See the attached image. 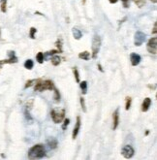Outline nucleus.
Masks as SVG:
<instances>
[{
  "instance_id": "f257e3e1",
  "label": "nucleus",
  "mask_w": 157,
  "mask_h": 160,
  "mask_svg": "<svg viewBox=\"0 0 157 160\" xmlns=\"http://www.w3.org/2000/svg\"><path fill=\"white\" fill-rule=\"evenodd\" d=\"M46 155V149L42 144H38L33 146L28 152V157L30 159H38L42 158Z\"/></svg>"
},
{
  "instance_id": "f03ea898",
  "label": "nucleus",
  "mask_w": 157,
  "mask_h": 160,
  "mask_svg": "<svg viewBox=\"0 0 157 160\" xmlns=\"http://www.w3.org/2000/svg\"><path fill=\"white\" fill-rule=\"evenodd\" d=\"M35 87H34V89L35 91H44V90H52L53 88V83L52 81L50 80H46V81H43V80H37L35 81Z\"/></svg>"
},
{
  "instance_id": "7ed1b4c3",
  "label": "nucleus",
  "mask_w": 157,
  "mask_h": 160,
  "mask_svg": "<svg viewBox=\"0 0 157 160\" xmlns=\"http://www.w3.org/2000/svg\"><path fill=\"white\" fill-rule=\"evenodd\" d=\"M100 47H101V38L100 36L95 34L92 38V46H91V49H92V58H97V54L100 51Z\"/></svg>"
},
{
  "instance_id": "20e7f679",
  "label": "nucleus",
  "mask_w": 157,
  "mask_h": 160,
  "mask_svg": "<svg viewBox=\"0 0 157 160\" xmlns=\"http://www.w3.org/2000/svg\"><path fill=\"white\" fill-rule=\"evenodd\" d=\"M51 117H52V119L53 120L54 123H60V122L64 119V117H65V110H60V111L52 110Z\"/></svg>"
},
{
  "instance_id": "39448f33",
  "label": "nucleus",
  "mask_w": 157,
  "mask_h": 160,
  "mask_svg": "<svg viewBox=\"0 0 157 160\" xmlns=\"http://www.w3.org/2000/svg\"><path fill=\"white\" fill-rule=\"evenodd\" d=\"M146 49L150 53L156 54V52H157V38L156 37H153V38L150 39V41L147 42V45H146Z\"/></svg>"
},
{
  "instance_id": "423d86ee",
  "label": "nucleus",
  "mask_w": 157,
  "mask_h": 160,
  "mask_svg": "<svg viewBox=\"0 0 157 160\" xmlns=\"http://www.w3.org/2000/svg\"><path fill=\"white\" fill-rule=\"evenodd\" d=\"M146 39V35L142 31H137L135 33V46L140 47L144 44Z\"/></svg>"
},
{
  "instance_id": "0eeeda50",
  "label": "nucleus",
  "mask_w": 157,
  "mask_h": 160,
  "mask_svg": "<svg viewBox=\"0 0 157 160\" xmlns=\"http://www.w3.org/2000/svg\"><path fill=\"white\" fill-rule=\"evenodd\" d=\"M121 153H122V155H123L125 158L129 159V158L133 157V155H134V153H135V150H134V148H133L131 146L126 145V146H124V147L122 148Z\"/></svg>"
},
{
  "instance_id": "6e6552de",
  "label": "nucleus",
  "mask_w": 157,
  "mask_h": 160,
  "mask_svg": "<svg viewBox=\"0 0 157 160\" xmlns=\"http://www.w3.org/2000/svg\"><path fill=\"white\" fill-rule=\"evenodd\" d=\"M9 59H6V60H2V61H0V67L2 66L3 64H7V63H17V56L15 55V52H9Z\"/></svg>"
},
{
  "instance_id": "1a4fd4ad",
  "label": "nucleus",
  "mask_w": 157,
  "mask_h": 160,
  "mask_svg": "<svg viewBox=\"0 0 157 160\" xmlns=\"http://www.w3.org/2000/svg\"><path fill=\"white\" fill-rule=\"evenodd\" d=\"M130 60H131V64L133 66H137V65L141 62V56L138 53L132 52L130 54Z\"/></svg>"
},
{
  "instance_id": "9d476101",
  "label": "nucleus",
  "mask_w": 157,
  "mask_h": 160,
  "mask_svg": "<svg viewBox=\"0 0 157 160\" xmlns=\"http://www.w3.org/2000/svg\"><path fill=\"white\" fill-rule=\"evenodd\" d=\"M80 128H81V118L80 117H77V122H76V125L74 127V130H73V139L75 140L79 134V131H80Z\"/></svg>"
},
{
  "instance_id": "9b49d317",
  "label": "nucleus",
  "mask_w": 157,
  "mask_h": 160,
  "mask_svg": "<svg viewBox=\"0 0 157 160\" xmlns=\"http://www.w3.org/2000/svg\"><path fill=\"white\" fill-rule=\"evenodd\" d=\"M113 119H114V125H113V129L115 130L118 126L119 123V114H118V109H116L114 114H113Z\"/></svg>"
},
{
  "instance_id": "f8f14e48",
  "label": "nucleus",
  "mask_w": 157,
  "mask_h": 160,
  "mask_svg": "<svg viewBox=\"0 0 157 160\" xmlns=\"http://www.w3.org/2000/svg\"><path fill=\"white\" fill-rule=\"evenodd\" d=\"M151 105V99L150 98H145L143 102V105H142V111L143 112H146V111H149L150 107Z\"/></svg>"
},
{
  "instance_id": "ddd939ff",
  "label": "nucleus",
  "mask_w": 157,
  "mask_h": 160,
  "mask_svg": "<svg viewBox=\"0 0 157 160\" xmlns=\"http://www.w3.org/2000/svg\"><path fill=\"white\" fill-rule=\"evenodd\" d=\"M48 145L50 146V148H51L52 149L56 148H57V145H58L57 140H56V139H54V138L49 139V140H48Z\"/></svg>"
},
{
  "instance_id": "4468645a",
  "label": "nucleus",
  "mask_w": 157,
  "mask_h": 160,
  "mask_svg": "<svg viewBox=\"0 0 157 160\" xmlns=\"http://www.w3.org/2000/svg\"><path fill=\"white\" fill-rule=\"evenodd\" d=\"M72 31H73V36H74V38H75L76 40H80V39L81 38L82 34H81V30H79L78 28H75V27H74Z\"/></svg>"
},
{
  "instance_id": "2eb2a0df",
  "label": "nucleus",
  "mask_w": 157,
  "mask_h": 160,
  "mask_svg": "<svg viewBox=\"0 0 157 160\" xmlns=\"http://www.w3.org/2000/svg\"><path fill=\"white\" fill-rule=\"evenodd\" d=\"M52 64L53 65V66H57V65H59L60 64V62H61V58H59V56H57V55H54V56H52Z\"/></svg>"
},
{
  "instance_id": "dca6fc26",
  "label": "nucleus",
  "mask_w": 157,
  "mask_h": 160,
  "mask_svg": "<svg viewBox=\"0 0 157 160\" xmlns=\"http://www.w3.org/2000/svg\"><path fill=\"white\" fill-rule=\"evenodd\" d=\"M79 58L82 60H88L89 58H90V53L88 52H81L79 53Z\"/></svg>"
},
{
  "instance_id": "f3484780",
  "label": "nucleus",
  "mask_w": 157,
  "mask_h": 160,
  "mask_svg": "<svg viewBox=\"0 0 157 160\" xmlns=\"http://www.w3.org/2000/svg\"><path fill=\"white\" fill-rule=\"evenodd\" d=\"M80 86H81L82 94H86V92H87V82H86V81H82L80 83Z\"/></svg>"
},
{
  "instance_id": "a211bd4d",
  "label": "nucleus",
  "mask_w": 157,
  "mask_h": 160,
  "mask_svg": "<svg viewBox=\"0 0 157 160\" xmlns=\"http://www.w3.org/2000/svg\"><path fill=\"white\" fill-rule=\"evenodd\" d=\"M34 66V63L31 59H27L25 62H24V67L26 69H28V70H31Z\"/></svg>"
},
{
  "instance_id": "6ab92c4d",
  "label": "nucleus",
  "mask_w": 157,
  "mask_h": 160,
  "mask_svg": "<svg viewBox=\"0 0 157 160\" xmlns=\"http://www.w3.org/2000/svg\"><path fill=\"white\" fill-rule=\"evenodd\" d=\"M134 3L139 7V8H142L143 6H145V2H146V0H133Z\"/></svg>"
},
{
  "instance_id": "aec40b11",
  "label": "nucleus",
  "mask_w": 157,
  "mask_h": 160,
  "mask_svg": "<svg viewBox=\"0 0 157 160\" xmlns=\"http://www.w3.org/2000/svg\"><path fill=\"white\" fill-rule=\"evenodd\" d=\"M36 58L38 60L39 63H43L44 62V53L43 52H38L36 55Z\"/></svg>"
},
{
  "instance_id": "412c9836",
  "label": "nucleus",
  "mask_w": 157,
  "mask_h": 160,
  "mask_svg": "<svg viewBox=\"0 0 157 160\" xmlns=\"http://www.w3.org/2000/svg\"><path fill=\"white\" fill-rule=\"evenodd\" d=\"M54 101L55 102H59L60 101V94L56 88H54Z\"/></svg>"
},
{
  "instance_id": "4be33fe9",
  "label": "nucleus",
  "mask_w": 157,
  "mask_h": 160,
  "mask_svg": "<svg viewBox=\"0 0 157 160\" xmlns=\"http://www.w3.org/2000/svg\"><path fill=\"white\" fill-rule=\"evenodd\" d=\"M131 101L132 99L130 97H126V103H125V109L128 111L129 109H130V106H131Z\"/></svg>"
},
{
  "instance_id": "5701e85b",
  "label": "nucleus",
  "mask_w": 157,
  "mask_h": 160,
  "mask_svg": "<svg viewBox=\"0 0 157 160\" xmlns=\"http://www.w3.org/2000/svg\"><path fill=\"white\" fill-rule=\"evenodd\" d=\"M6 5H7V0H1V11L3 13H5L6 10H7Z\"/></svg>"
},
{
  "instance_id": "b1692460",
  "label": "nucleus",
  "mask_w": 157,
  "mask_h": 160,
  "mask_svg": "<svg viewBox=\"0 0 157 160\" xmlns=\"http://www.w3.org/2000/svg\"><path fill=\"white\" fill-rule=\"evenodd\" d=\"M73 71H74V75H75V78H76L77 82H80V75H79L78 69H77V68H74Z\"/></svg>"
},
{
  "instance_id": "393cba45",
  "label": "nucleus",
  "mask_w": 157,
  "mask_h": 160,
  "mask_svg": "<svg viewBox=\"0 0 157 160\" xmlns=\"http://www.w3.org/2000/svg\"><path fill=\"white\" fill-rule=\"evenodd\" d=\"M37 32V29L35 27H31L30 28V37L32 39H35V33Z\"/></svg>"
},
{
  "instance_id": "a878e982",
  "label": "nucleus",
  "mask_w": 157,
  "mask_h": 160,
  "mask_svg": "<svg viewBox=\"0 0 157 160\" xmlns=\"http://www.w3.org/2000/svg\"><path fill=\"white\" fill-rule=\"evenodd\" d=\"M81 108H82V111L85 112H86V103H85V98L81 97Z\"/></svg>"
},
{
  "instance_id": "bb28decb",
  "label": "nucleus",
  "mask_w": 157,
  "mask_h": 160,
  "mask_svg": "<svg viewBox=\"0 0 157 160\" xmlns=\"http://www.w3.org/2000/svg\"><path fill=\"white\" fill-rule=\"evenodd\" d=\"M69 123H70V119H69V118H66L65 120H64V123H63V125H62V129H63V130H65V129L67 128V126L69 125Z\"/></svg>"
},
{
  "instance_id": "cd10ccee",
  "label": "nucleus",
  "mask_w": 157,
  "mask_h": 160,
  "mask_svg": "<svg viewBox=\"0 0 157 160\" xmlns=\"http://www.w3.org/2000/svg\"><path fill=\"white\" fill-rule=\"evenodd\" d=\"M122 3H123V7L124 8H128L130 6V0H121Z\"/></svg>"
},
{
  "instance_id": "c85d7f7f",
  "label": "nucleus",
  "mask_w": 157,
  "mask_h": 160,
  "mask_svg": "<svg viewBox=\"0 0 157 160\" xmlns=\"http://www.w3.org/2000/svg\"><path fill=\"white\" fill-rule=\"evenodd\" d=\"M35 81H36V80H30V81L27 82H26V84H25V88H27L31 87L32 84H33V82H35Z\"/></svg>"
},
{
  "instance_id": "c756f323",
  "label": "nucleus",
  "mask_w": 157,
  "mask_h": 160,
  "mask_svg": "<svg viewBox=\"0 0 157 160\" xmlns=\"http://www.w3.org/2000/svg\"><path fill=\"white\" fill-rule=\"evenodd\" d=\"M58 52H59V51H50V52H47V54H46V55H52V54L57 53Z\"/></svg>"
},
{
  "instance_id": "7c9ffc66",
  "label": "nucleus",
  "mask_w": 157,
  "mask_h": 160,
  "mask_svg": "<svg viewBox=\"0 0 157 160\" xmlns=\"http://www.w3.org/2000/svg\"><path fill=\"white\" fill-rule=\"evenodd\" d=\"M56 46L59 48V52H62V48H61V40H57V42H56Z\"/></svg>"
},
{
  "instance_id": "2f4dec72",
  "label": "nucleus",
  "mask_w": 157,
  "mask_h": 160,
  "mask_svg": "<svg viewBox=\"0 0 157 160\" xmlns=\"http://www.w3.org/2000/svg\"><path fill=\"white\" fill-rule=\"evenodd\" d=\"M156 32H157V23H156V22H154V26H153L152 33H153V34H156Z\"/></svg>"
},
{
  "instance_id": "473e14b6",
  "label": "nucleus",
  "mask_w": 157,
  "mask_h": 160,
  "mask_svg": "<svg viewBox=\"0 0 157 160\" xmlns=\"http://www.w3.org/2000/svg\"><path fill=\"white\" fill-rule=\"evenodd\" d=\"M110 1V3H112V4H115V3H116L118 0H109Z\"/></svg>"
},
{
  "instance_id": "72a5a7b5",
  "label": "nucleus",
  "mask_w": 157,
  "mask_h": 160,
  "mask_svg": "<svg viewBox=\"0 0 157 160\" xmlns=\"http://www.w3.org/2000/svg\"><path fill=\"white\" fill-rule=\"evenodd\" d=\"M98 68H99V70H100L101 72H103V69H102V68H101V65H100V64L98 65Z\"/></svg>"
},
{
  "instance_id": "f704fd0d",
  "label": "nucleus",
  "mask_w": 157,
  "mask_h": 160,
  "mask_svg": "<svg viewBox=\"0 0 157 160\" xmlns=\"http://www.w3.org/2000/svg\"><path fill=\"white\" fill-rule=\"evenodd\" d=\"M150 1H151L152 3H154V4H155V3L157 2V0H150Z\"/></svg>"
}]
</instances>
